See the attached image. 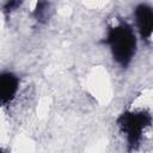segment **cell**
I'll return each mask as SVG.
<instances>
[{"label":"cell","mask_w":153,"mask_h":153,"mask_svg":"<svg viewBox=\"0 0 153 153\" xmlns=\"http://www.w3.org/2000/svg\"><path fill=\"white\" fill-rule=\"evenodd\" d=\"M105 43L110 47L111 54L118 65L127 67L130 63L136 51V37L130 25L120 23L110 27Z\"/></svg>","instance_id":"1"},{"label":"cell","mask_w":153,"mask_h":153,"mask_svg":"<svg viewBox=\"0 0 153 153\" xmlns=\"http://www.w3.org/2000/svg\"><path fill=\"white\" fill-rule=\"evenodd\" d=\"M151 123L152 116L147 111H127L117 120V126L126 135L130 149H135L140 145L142 135Z\"/></svg>","instance_id":"2"},{"label":"cell","mask_w":153,"mask_h":153,"mask_svg":"<svg viewBox=\"0 0 153 153\" xmlns=\"http://www.w3.org/2000/svg\"><path fill=\"white\" fill-rule=\"evenodd\" d=\"M19 79L10 72L0 73V105H6L13 100L18 92Z\"/></svg>","instance_id":"3"},{"label":"cell","mask_w":153,"mask_h":153,"mask_svg":"<svg viewBox=\"0 0 153 153\" xmlns=\"http://www.w3.org/2000/svg\"><path fill=\"white\" fill-rule=\"evenodd\" d=\"M135 20L137 25V30L143 39H149L152 36L153 29V12L152 8L146 5L141 4L135 8Z\"/></svg>","instance_id":"4"},{"label":"cell","mask_w":153,"mask_h":153,"mask_svg":"<svg viewBox=\"0 0 153 153\" xmlns=\"http://www.w3.org/2000/svg\"><path fill=\"white\" fill-rule=\"evenodd\" d=\"M33 16L36 18L37 22L39 23H45L49 17H50V5L47 0H38Z\"/></svg>","instance_id":"5"},{"label":"cell","mask_w":153,"mask_h":153,"mask_svg":"<svg viewBox=\"0 0 153 153\" xmlns=\"http://www.w3.org/2000/svg\"><path fill=\"white\" fill-rule=\"evenodd\" d=\"M24 0H7L2 7V11L6 13V14H10L12 13L13 11H16L22 4H23Z\"/></svg>","instance_id":"6"}]
</instances>
